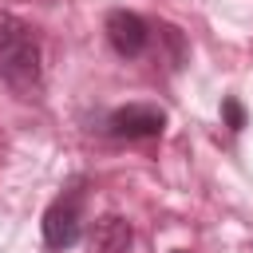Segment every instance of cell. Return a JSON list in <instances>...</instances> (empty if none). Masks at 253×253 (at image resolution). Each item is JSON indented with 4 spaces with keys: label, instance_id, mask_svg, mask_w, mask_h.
Instances as JSON below:
<instances>
[{
    "label": "cell",
    "instance_id": "cell-1",
    "mask_svg": "<svg viewBox=\"0 0 253 253\" xmlns=\"http://www.w3.org/2000/svg\"><path fill=\"white\" fill-rule=\"evenodd\" d=\"M0 79L28 91L40 83V40L20 20L0 12Z\"/></svg>",
    "mask_w": 253,
    "mask_h": 253
},
{
    "label": "cell",
    "instance_id": "cell-3",
    "mask_svg": "<svg viewBox=\"0 0 253 253\" xmlns=\"http://www.w3.org/2000/svg\"><path fill=\"white\" fill-rule=\"evenodd\" d=\"M162 126H166V111L150 107V103H126V107L111 111V119H107V130L119 138H154V134H162Z\"/></svg>",
    "mask_w": 253,
    "mask_h": 253
},
{
    "label": "cell",
    "instance_id": "cell-2",
    "mask_svg": "<svg viewBox=\"0 0 253 253\" xmlns=\"http://www.w3.org/2000/svg\"><path fill=\"white\" fill-rule=\"evenodd\" d=\"M43 245L47 249H71L83 237V194L63 190L47 210H43Z\"/></svg>",
    "mask_w": 253,
    "mask_h": 253
},
{
    "label": "cell",
    "instance_id": "cell-5",
    "mask_svg": "<svg viewBox=\"0 0 253 253\" xmlns=\"http://www.w3.org/2000/svg\"><path fill=\"white\" fill-rule=\"evenodd\" d=\"M130 241H134V229H130V221L119 217V213L99 217L95 229H91V253H126Z\"/></svg>",
    "mask_w": 253,
    "mask_h": 253
},
{
    "label": "cell",
    "instance_id": "cell-6",
    "mask_svg": "<svg viewBox=\"0 0 253 253\" xmlns=\"http://www.w3.org/2000/svg\"><path fill=\"white\" fill-rule=\"evenodd\" d=\"M221 115H225L229 130H241V126H245V111H241V103H237V99H225V103H221Z\"/></svg>",
    "mask_w": 253,
    "mask_h": 253
},
{
    "label": "cell",
    "instance_id": "cell-4",
    "mask_svg": "<svg viewBox=\"0 0 253 253\" xmlns=\"http://www.w3.org/2000/svg\"><path fill=\"white\" fill-rule=\"evenodd\" d=\"M107 40H111V47L119 51V55H142V47H146V40H150V28H146V20L138 16V12H126V8H115L111 16H107Z\"/></svg>",
    "mask_w": 253,
    "mask_h": 253
}]
</instances>
